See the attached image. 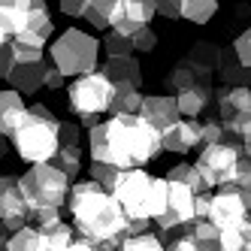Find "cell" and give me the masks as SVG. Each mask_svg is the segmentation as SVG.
Segmentation results:
<instances>
[{
    "label": "cell",
    "mask_w": 251,
    "mask_h": 251,
    "mask_svg": "<svg viewBox=\"0 0 251 251\" xmlns=\"http://www.w3.org/2000/svg\"><path fill=\"white\" fill-rule=\"evenodd\" d=\"M91 164H112L118 170H146V164L164 151L160 130L149 127L139 115L106 118L88 130Z\"/></svg>",
    "instance_id": "cell-1"
},
{
    "label": "cell",
    "mask_w": 251,
    "mask_h": 251,
    "mask_svg": "<svg viewBox=\"0 0 251 251\" xmlns=\"http://www.w3.org/2000/svg\"><path fill=\"white\" fill-rule=\"evenodd\" d=\"M67 209L82 242L97 251H118V245L124 242V230H127V215L121 212L118 200L109 191H103L91 178L73 182Z\"/></svg>",
    "instance_id": "cell-2"
},
{
    "label": "cell",
    "mask_w": 251,
    "mask_h": 251,
    "mask_svg": "<svg viewBox=\"0 0 251 251\" xmlns=\"http://www.w3.org/2000/svg\"><path fill=\"white\" fill-rule=\"evenodd\" d=\"M19 188L30 209V221L40 227V224L61 221V209L67 206L73 182L51 164H40V167H30L25 176H19Z\"/></svg>",
    "instance_id": "cell-3"
},
{
    "label": "cell",
    "mask_w": 251,
    "mask_h": 251,
    "mask_svg": "<svg viewBox=\"0 0 251 251\" xmlns=\"http://www.w3.org/2000/svg\"><path fill=\"white\" fill-rule=\"evenodd\" d=\"M12 146L19 157L30 167L51 164L55 154L61 151V121L58 115L43 103H30L27 112L12 136Z\"/></svg>",
    "instance_id": "cell-4"
},
{
    "label": "cell",
    "mask_w": 251,
    "mask_h": 251,
    "mask_svg": "<svg viewBox=\"0 0 251 251\" xmlns=\"http://www.w3.org/2000/svg\"><path fill=\"white\" fill-rule=\"evenodd\" d=\"M127 221H157L167 206V178H154L146 170H124L112 188Z\"/></svg>",
    "instance_id": "cell-5"
},
{
    "label": "cell",
    "mask_w": 251,
    "mask_h": 251,
    "mask_svg": "<svg viewBox=\"0 0 251 251\" xmlns=\"http://www.w3.org/2000/svg\"><path fill=\"white\" fill-rule=\"evenodd\" d=\"M49 58H51V67L64 79H79L88 73H97L100 70V40L91 37L88 30L67 27L64 33H58V40H51Z\"/></svg>",
    "instance_id": "cell-6"
},
{
    "label": "cell",
    "mask_w": 251,
    "mask_h": 251,
    "mask_svg": "<svg viewBox=\"0 0 251 251\" xmlns=\"http://www.w3.org/2000/svg\"><path fill=\"white\" fill-rule=\"evenodd\" d=\"M67 97H70V109H73L76 118H100L112 106L115 85L97 70V73H88V76H79L70 82Z\"/></svg>",
    "instance_id": "cell-7"
},
{
    "label": "cell",
    "mask_w": 251,
    "mask_h": 251,
    "mask_svg": "<svg viewBox=\"0 0 251 251\" xmlns=\"http://www.w3.org/2000/svg\"><path fill=\"white\" fill-rule=\"evenodd\" d=\"M242 157L245 154H242L239 139H230V142H221V146H206V149H200V151H197L194 167L203 173L209 191L212 188L221 191L230 178H233V173H236V167H239Z\"/></svg>",
    "instance_id": "cell-8"
},
{
    "label": "cell",
    "mask_w": 251,
    "mask_h": 251,
    "mask_svg": "<svg viewBox=\"0 0 251 251\" xmlns=\"http://www.w3.org/2000/svg\"><path fill=\"white\" fill-rule=\"evenodd\" d=\"M212 103H218V121L224 124V130L233 139H239L251 127V91H248V85H236V88L218 85L212 94Z\"/></svg>",
    "instance_id": "cell-9"
},
{
    "label": "cell",
    "mask_w": 251,
    "mask_h": 251,
    "mask_svg": "<svg viewBox=\"0 0 251 251\" xmlns=\"http://www.w3.org/2000/svg\"><path fill=\"white\" fill-rule=\"evenodd\" d=\"M194 203L197 197L178 182H167V206H164V215L154 221L160 233H176V230H185L188 224L197 221L194 215Z\"/></svg>",
    "instance_id": "cell-10"
},
{
    "label": "cell",
    "mask_w": 251,
    "mask_h": 251,
    "mask_svg": "<svg viewBox=\"0 0 251 251\" xmlns=\"http://www.w3.org/2000/svg\"><path fill=\"white\" fill-rule=\"evenodd\" d=\"M0 227L9 236L30 227V209L22 197L19 178H9V176H0Z\"/></svg>",
    "instance_id": "cell-11"
},
{
    "label": "cell",
    "mask_w": 251,
    "mask_h": 251,
    "mask_svg": "<svg viewBox=\"0 0 251 251\" xmlns=\"http://www.w3.org/2000/svg\"><path fill=\"white\" fill-rule=\"evenodd\" d=\"M206 221H212L215 227H218V233L221 230H236V227H248L251 224V212H248V206L239 200L236 194L218 191V194H212Z\"/></svg>",
    "instance_id": "cell-12"
},
{
    "label": "cell",
    "mask_w": 251,
    "mask_h": 251,
    "mask_svg": "<svg viewBox=\"0 0 251 251\" xmlns=\"http://www.w3.org/2000/svg\"><path fill=\"white\" fill-rule=\"evenodd\" d=\"M154 15H157L154 0H118V3H115L112 30L133 37L136 30L151 27V19H154Z\"/></svg>",
    "instance_id": "cell-13"
},
{
    "label": "cell",
    "mask_w": 251,
    "mask_h": 251,
    "mask_svg": "<svg viewBox=\"0 0 251 251\" xmlns=\"http://www.w3.org/2000/svg\"><path fill=\"white\" fill-rule=\"evenodd\" d=\"M51 30H55V22H51V15H49V6L43 3V0H30V19H27V27H25L12 43H22V46H30V49L43 51L46 43L51 40Z\"/></svg>",
    "instance_id": "cell-14"
},
{
    "label": "cell",
    "mask_w": 251,
    "mask_h": 251,
    "mask_svg": "<svg viewBox=\"0 0 251 251\" xmlns=\"http://www.w3.org/2000/svg\"><path fill=\"white\" fill-rule=\"evenodd\" d=\"M139 118L149 124V127L164 133L167 127H173L176 121H182V112H178V103L173 94H149L142 100V109H139Z\"/></svg>",
    "instance_id": "cell-15"
},
{
    "label": "cell",
    "mask_w": 251,
    "mask_h": 251,
    "mask_svg": "<svg viewBox=\"0 0 251 251\" xmlns=\"http://www.w3.org/2000/svg\"><path fill=\"white\" fill-rule=\"evenodd\" d=\"M160 142H164V151H173V154H188L194 149H200V121L194 118L176 121L173 127L160 133Z\"/></svg>",
    "instance_id": "cell-16"
},
{
    "label": "cell",
    "mask_w": 251,
    "mask_h": 251,
    "mask_svg": "<svg viewBox=\"0 0 251 251\" xmlns=\"http://www.w3.org/2000/svg\"><path fill=\"white\" fill-rule=\"evenodd\" d=\"M30 0H0V40L12 43L27 27Z\"/></svg>",
    "instance_id": "cell-17"
},
{
    "label": "cell",
    "mask_w": 251,
    "mask_h": 251,
    "mask_svg": "<svg viewBox=\"0 0 251 251\" xmlns=\"http://www.w3.org/2000/svg\"><path fill=\"white\" fill-rule=\"evenodd\" d=\"M46 70L49 64L46 61H37V64H15V70L9 73V88L15 94H37L46 88Z\"/></svg>",
    "instance_id": "cell-18"
},
{
    "label": "cell",
    "mask_w": 251,
    "mask_h": 251,
    "mask_svg": "<svg viewBox=\"0 0 251 251\" xmlns=\"http://www.w3.org/2000/svg\"><path fill=\"white\" fill-rule=\"evenodd\" d=\"M100 73L109 79L115 88H133V91H139V85H142V67H139L136 58L103 61L100 64Z\"/></svg>",
    "instance_id": "cell-19"
},
{
    "label": "cell",
    "mask_w": 251,
    "mask_h": 251,
    "mask_svg": "<svg viewBox=\"0 0 251 251\" xmlns=\"http://www.w3.org/2000/svg\"><path fill=\"white\" fill-rule=\"evenodd\" d=\"M27 112V103L22 94H15L12 88H3L0 91V136L3 139H12L15 130H19V124Z\"/></svg>",
    "instance_id": "cell-20"
},
{
    "label": "cell",
    "mask_w": 251,
    "mask_h": 251,
    "mask_svg": "<svg viewBox=\"0 0 251 251\" xmlns=\"http://www.w3.org/2000/svg\"><path fill=\"white\" fill-rule=\"evenodd\" d=\"M206 82H212V76L203 73L200 67H194L191 61H178L170 70V76H167V88L173 91V97L182 94V91H188V88H194V85H206Z\"/></svg>",
    "instance_id": "cell-21"
},
{
    "label": "cell",
    "mask_w": 251,
    "mask_h": 251,
    "mask_svg": "<svg viewBox=\"0 0 251 251\" xmlns=\"http://www.w3.org/2000/svg\"><path fill=\"white\" fill-rule=\"evenodd\" d=\"M212 94H215L212 82L194 85V88H188V91L176 94V103H178V112H182V118H194V121H197V115H200L206 106L212 103Z\"/></svg>",
    "instance_id": "cell-22"
},
{
    "label": "cell",
    "mask_w": 251,
    "mask_h": 251,
    "mask_svg": "<svg viewBox=\"0 0 251 251\" xmlns=\"http://www.w3.org/2000/svg\"><path fill=\"white\" fill-rule=\"evenodd\" d=\"M167 182H178V185H185L194 197H200V194H209V185H206V178H203V173L197 170L194 164H176V167H170L167 170Z\"/></svg>",
    "instance_id": "cell-23"
},
{
    "label": "cell",
    "mask_w": 251,
    "mask_h": 251,
    "mask_svg": "<svg viewBox=\"0 0 251 251\" xmlns=\"http://www.w3.org/2000/svg\"><path fill=\"white\" fill-rule=\"evenodd\" d=\"M115 3L118 0H88L85 6V15L82 19L91 25L94 30H112V19H115Z\"/></svg>",
    "instance_id": "cell-24"
},
{
    "label": "cell",
    "mask_w": 251,
    "mask_h": 251,
    "mask_svg": "<svg viewBox=\"0 0 251 251\" xmlns=\"http://www.w3.org/2000/svg\"><path fill=\"white\" fill-rule=\"evenodd\" d=\"M221 55H224V51L215 46V43H194L185 61H191L194 67H200L203 73L215 76V73H218V64H221Z\"/></svg>",
    "instance_id": "cell-25"
},
{
    "label": "cell",
    "mask_w": 251,
    "mask_h": 251,
    "mask_svg": "<svg viewBox=\"0 0 251 251\" xmlns=\"http://www.w3.org/2000/svg\"><path fill=\"white\" fill-rule=\"evenodd\" d=\"M142 100H146V94L133 91V88H115V97H112V106H109V115H112V118L139 115Z\"/></svg>",
    "instance_id": "cell-26"
},
{
    "label": "cell",
    "mask_w": 251,
    "mask_h": 251,
    "mask_svg": "<svg viewBox=\"0 0 251 251\" xmlns=\"http://www.w3.org/2000/svg\"><path fill=\"white\" fill-rule=\"evenodd\" d=\"M221 191L236 194L239 200L248 206V212H251V157H242L239 160V167H236V173H233V178H230Z\"/></svg>",
    "instance_id": "cell-27"
},
{
    "label": "cell",
    "mask_w": 251,
    "mask_h": 251,
    "mask_svg": "<svg viewBox=\"0 0 251 251\" xmlns=\"http://www.w3.org/2000/svg\"><path fill=\"white\" fill-rule=\"evenodd\" d=\"M218 9H221L218 0H182V22L206 25L218 15Z\"/></svg>",
    "instance_id": "cell-28"
},
{
    "label": "cell",
    "mask_w": 251,
    "mask_h": 251,
    "mask_svg": "<svg viewBox=\"0 0 251 251\" xmlns=\"http://www.w3.org/2000/svg\"><path fill=\"white\" fill-rule=\"evenodd\" d=\"M100 51H106V61H115V58H133V40L127 33H118L109 30L106 37L100 40Z\"/></svg>",
    "instance_id": "cell-29"
},
{
    "label": "cell",
    "mask_w": 251,
    "mask_h": 251,
    "mask_svg": "<svg viewBox=\"0 0 251 251\" xmlns=\"http://www.w3.org/2000/svg\"><path fill=\"white\" fill-rule=\"evenodd\" d=\"M51 167L61 170L70 182H73V178L82 173V149H61L55 154V160H51Z\"/></svg>",
    "instance_id": "cell-30"
},
{
    "label": "cell",
    "mask_w": 251,
    "mask_h": 251,
    "mask_svg": "<svg viewBox=\"0 0 251 251\" xmlns=\"http://www.w3.org/2000/svg\"><path fill=\"white\" fill-rule=\"evenodd\" d=\"M118 251H167V245L157 233H142V236H127Z\"/></svg>",
    "instance_id": "cell-31"
},
{
    "label": "cell",
    "mask_w": 251,
    "mask_h": 251,
    "mask_svg": "<svg viewBox=\"0 0 251 251\" xmlns=\"http://www.w3.org/2000/svg\"><path fill=\"white\" fill-rule=\"evenodd\" d=\"M230 139L233 136L224 130V124L218 118H209V121L200 124V149H206V146H221V142H230Z\"/></svg>",
    "instance_id": "cell-32"
},
{
    "label": "cell",
    "mask_w": 251,
    "mask_h": 251,
    "mask_svg": "<svg viewBox=\"0 0 251 251\" xmlns=\"http://www.w3.org/2000/svg\"><path fill=\"white\" fill-rule=\"evenodd\" d=\"M121 173H124V170H118V167H112V164H91V167H88V178H91V182H97L103 191H109V194H112V188H115V182H118Z\"/></svg>",
    "instance_id": "cell-33"
},
{
    "label": "cell",
    "mask_w": 251,
    "mask_h": 251,
    "mask_svg": "<svg viewBox=\"0 0 251 251\" xmlns=\"http://www.w3.org/2000/svg\"><path fill=\"white\" fill-rule=\"evenodd\" d=\"M218 76L224 79V85H227V82H245V79L251 76V70H245L236 58H233V51H224V55H221V64H218Z\"/></svg>",
    "instance_id": "cell-34"
},
{
    "label": "cell",
    "mask_w": 251,
    "mask_h": 251,
    "mask_svg": "<svg viewBox=\"0 0 251 251\" xmlns=\"http://www.w3.org/2000/svg\"><path fill=\"white\" fill-rule=\"evenodd\" d=\"M40 248V233L37 227H25L9 236V251H37Z\"/></svg>",
    "instance_id": "cell-35"
},
{
    "label": "cell",
    "mask_w": 251,
    "mask_h": 251,
    "mask_svg": "<svg viewBox=\"0 0 251 251\" xmlns=\"http://www.w3.org/2000/svg\"><path fill=\"white\" fill-rule=\"evenodd\" d=\"M245 245H248V227L221 230V239H218L221 251H245Z\"/></svg>",
    "instance_id": "cell-36"
},
{
    "label": "cell",
    "mask_w": 251,
    "mask_h": 251,
    "mask_svg": "<svg viewBox=\"0 0 251 251\" xmlns=\"http://www.w3.org/2000/svg\"><path fill=\"white\" fill-rule=\"evenodd\" d=\"M233 58H236L245 70H251V27H245L236 40H233Z\"/></svg>",
    "instance_id": "cell-37"
},
{
    "label": "cell",
    "mask_w": 251,
    "mask_h": 251,
    "mask_svg": "<svg viewBox=\"0 0 251 251\" xmlns=\"http://www.w3.org/2000/svg\"><path fill=\"white\" fill-rule=\"evenodd\" d=\"M82 127L73 121H61V149H79Z\"/></svg>",
    "instance_id": "cell-38"
},
{
    "label": "cell",
    "mask_w": 251,
    "mask_h": 251,
    "mask_svg": "<svg viewBox=\"0 0 251 251\" xmlns=\"http://www.w3.org/2000/svg\"><path fill=\"white\" fill-rule=\"evenodd\" d=\"M133 51H154V46H157V33L151 30V27H142V30H136L133 33Z\"/></svg>",
    "instance_id": "cell-39"
},
{
    "label": "cell",
    "mask_w": 251,
    "mask_h": 251,
    "mask_svg": "<svg viewBox=\"0 0 251 251\" xmlns=\"http://www.w3.org/2000/svg\"><path fill=\"white\" fill-rule=\"evenodd\" d=\"M154 6H157V15L160 19H182V0H154Z\"/></svg>",
    "instance_id": "cell-40"
},
{
    "label": "cell",
    "mask_w": 251,
    "mask_h": 251,
    "mask_svg": "<svg viewBox=\"0 0 251 251\" xmlns=\"http://www.w3.org/2000/svg\"><path fill=\"white\" fill-rule=\"evenodd\" d=\"M85 6H88V0H61V3H58V12L67 15V19H82V15H85Z\"/></svg>",
    "instance_id": "cell-41"
},
{
    "label": "cell",
    "mask_w": 251,
    "mask_h": 251,
    "mask_svg": "<svg viewBox=\"0 0 251 251\" xmlns=\"http://www.w3.org/2000/svg\"><path fill=\"white\" fill-rule=\"evenodd\" d=\"M12 70H15V55H12V46H0V79H9Z\"/></svg>",
    "instance_id": "cell-42"
},
{
    "label": "cell",
    "mask_w": 251,
    "mask_h": 251,
    "mask_svg": "<svg viewBox=\"0 0 251 251\" xmlns=\"http://www.w3.org/2000/svg\"><path fill=\"white\" fill-rule=\"evenodd\" d=\"M154 221H127V230H124V239L127 236H142V233H151Z\"/></svg>",
    "instance_id": "cell-43"
},
{
    "label": "cell",
    "mask_w": 251,
    "mask_h": 251,
    "mask_svg": "<svg viewBox=\"0 0 251 251\" xmlns=\"http://www.w3.org/2000/svg\"><path fill=\"white\" fill-rule=\"evenodd\" d=\"M61 85H64V76H61L58 70L49 64V70H46V88H49V91H58Z\"/></svg>",
    "instance_id": "cell-44"
},
{
    "label": "cell",
    "mask_w": 251,
    "mask_h": 251,
    "mask_svg": "<svg viewBox=\"0 0 251 251\" xmlns=\"http://www.w3.org/2000/svg\"><path fill=\"white\" fill-rule=\"evenodd\" d=\"M239 146H242V154H245V157H251V127L239 136Z\"/></svg>",
    "instance_id": "cell-45"
},
{
    "label": "cell",
    "mask_w": 251,
    "mask_h": 251,
    "mask_svg": "<svg viewBox=\"0 0 251 251\" xmlns=\"http://www.w3.org/2000/svg\"><path fill=\"white\" fill-rule=\"evenodd\" d=\"M0 251H9V233L0 227Z\"/></svg>",
    "instance_id": "cell-46"
},
{
    "label": "cell",
    "mask_w": 251,
    "mask_h": 251,
    "mask_svg": "<svg viewBox=\"0 0 251 251\" xmlns=\"http://www.w3.org/2000/svg\"><path fill=\"white\" fill-rule=\"evenodd\" d=\"M3 149H6V139L0 136V160H3Z\"/></svg>",
    "instance_id": "cell-47"
},
{
    "label": "cell",
    "mask_w": 251,
    "mask_h": 251,
    "mask_svg": "<svg viewBox=\"0 0 251 251\" xmlns=\"http://www.w3.org/2000/svg\"><path fill=\"white\" fill-rule=\"evenodd\" d=\"M245 251H251V224H248V245H245Z\"/></svg>",
    "instance_id": "cell-48"
},
{
    "label": "cell",
    "mask_w": 251,
    "mask_h": 251,
    "mask_svg": "<svg viewBox=\"0 0 251 251\" xmlns=\"http://www.w3.org/2000/svg\"><path fill=\"white\" fill-rule=\"evenodd\" d=\"M0 46H9V43H3V40H0Z\"/></svg>",
    "instance_id": "cell-49"
},
{
    "label": "cell",
    "mask_w": 251,
    "mask_h": 251,
    "mask_svg": "<svg viewBox=\"0 0 251 251\" xmlns=\"http://www.w3.org/2000/svg\"><path fill=\"white\" fill-rule=\"evenodd\" d=\"M248 91H251V85H248Z\"/></svg>",
    "instance_id": "cell-50"
}]
</instances>
